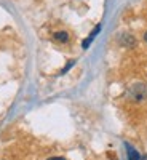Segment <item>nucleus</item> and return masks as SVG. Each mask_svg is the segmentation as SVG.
Listing matches in <instances>:
<instances>
[{"label": "nucleus", "instance_id": "nucleus-1", "mask_svg": "<svg viewBox=\"0 0 147 160\" xmlns=\"http://www.w3.org/2000/svg\"><path fill=\"white\" fill-rule=\"evenodd\" d=\"M130 98L133 101H144L147 98V85H142V83H136L130 88Z\"/></svg>", "mask_w": 147, "mask_h": 160}, {"label": "nucleus", "instance_id": "nucleus-2", "mask_svg": "<svg viewBox=\"0 0 147 160\" xmlns=\"http://www.w3.org/2000/svg\"><path fill=\"white\" fill-rule=\"evenodd\" d=\"M125 149H126V157L128 160H141V154L133 148L130 142H125Z\"/></svg>", "mask_w": 147, "mask_h": 160}, {"label": "nucleus", "instance_id": "nucleus-3", "mask_svg": "<svg viewBox=\"0 0 147 160\" xmlns=\"http://www.w3.org/2000/svg\"><path fill=\"white\" fill-rule=\"evenodd\" d=\"M99 31H101V24H98V26H96V29L93 31V32H91V34H90V35H88V37L83 40V42H82V47H83V50H86V48L91 45V42H93V40H95V37L99 34Z\"/></svg>", "mask_w": 147, "mask_h": 160}, {"label": "nucleus", "instance_id": "nucleus-4", "mask_svg": "<svg viewBox=\"0 0 147 160\" xmlns=\"http://www.w3.org/2000/svg\"><path fill=\"white\" fill-rule=\"evenodd\" d=\"M53 38H55L56 42H59V43H67L69 42V34L66 31H59V32L53 34Z\"/></svg>", "mask_w": 147, "mask_h": 160}, {"label": "nucleus", "instance_id": "nucleus-5", "mask_svg": "<svg viewBox=\"0 0 147 160\" xmlns=\"http://www.w3.org/2000/svg\"><path fill=\"white\" fill-rule=\"evenodd\" d=\"M74 64H75V61H74V59H72V61H69V62H67V64H66V66H64V68H62V71H61V75H64L66 72H67V71H69V69L72 68V66H74Z\"/></svg>", "mask_w": 147, "mask_h": 160}, {"label": "nucleus", "instance_id": "nucleus-6", "mask_svg": "<svg viewBox=\"0 0 147 160\" xmlns=\"http://www.w3.org/2000/svg\"><path fill=\"white\" fill-rule=\"evenodd\" d=\"M47 160H67V158H64V157H50Z\"/></svg>", "mask_w": 147, "mask_h": 160}, {"label": "nucleus", "instance_id": "nucleus-7", "mask_svg": "<svg viewBox=\"0 0 147 160\" xmlns=\"http://www.w3.org/2000/svg\"><path fill=\"white\" fill-rule=\"evenodd\" d=\"M144 40H145V42H147V32L144 34Z\"/></svg>", "mask_w": 147, "mask_h": 160}]
</instances>
